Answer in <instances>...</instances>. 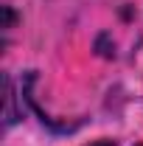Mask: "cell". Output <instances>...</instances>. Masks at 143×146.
Segmentation results:
<instances>
[{
    "instance_id": "1",
    "label": "cell",
    "mask_w": 143,
    "mask_h": 146,
    "mask_svg": "<svg viewBox=\"0 0 143 146\" xmlns=\"http://www.w3.org/2000/svg\"><path fill=\"white\" fill-rule=\"evenodd\" d=\"M90 146H115L112 141H98V143H90Z\"/></svg>"
}]
</instances>
